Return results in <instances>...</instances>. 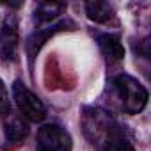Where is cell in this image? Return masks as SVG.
Listing matches in <instances>:
<instances>
[{"label":"cell","instance_id":"1","mask_svg":"<svg viewBox=\"0 0 151 151\" xmlns=\"http://www.w3.org/2000/svg\"><path fill=\"white\" fill-rule=\"evenodd\" d=\"M82 130L96 151H135L133 135L110 112L100 107H84Z\"/></svg>","mask_w":151,"mask_h":151},{"label":"cell","instance_id":"2","mask_svg":"<svg viewBox=\"0 0 151 151\" xmlns=\"http://www.w3.org/2000/svg\"><path fill=\"white\" fill-rule=\"evenodd\" d=\"M112 96L124 114H140L147 105V89L128 73H117L107 82Z\"/></svg>","mask_w":151,"mask_h":151},{"label":"cell","instance_id":"3","mask_svg":"<svg viewBox=\"0 0 151 151\" xmlns=\"http://www.w3.org/2000/svg\"><path fill=\"white\" fill-rule=\"evenodd\" d=\"M13 100L20 110V116L30 123H41L46 117V107L22 80H14L13 84Z\"/></svg>","mask_w":151,"mask_h":151},{"label":"cell","instance_id":"4","mask_svg":"<svg viewBox=\"0 0 151 151\" xmlns=\"http://www.w3.org/2000/svg\"><path fill=\"white\" fill-rule=\"evenodd\" d=\"M36 147L37 151H71L73 140L64 126L46 123L36 133Z\"/></svg>","mask_w":151,"mask_h":151},{"label":"cell","instance_id":"5","mask_svg":"<svg viewBox=\"0 0 151 151\" xmlns=\"http://www.w3.org/2000/svg\"><path fill=\"white\" fill-rule=\"evenodd\" d=\"M18 52V22L14 16H7L0 29V60L9 62L16 59Z\"/></svg>","mask_w":151,"mask_h":151},{"label":"cell","instance_id":"6","mask_svg":"<svg viewBox=\"0 0 151 151\" xmlns=\"http://www.w3.org/2000/svg\"><path fill=\"white\" fill-rule=\"evenodd\" d=\"M94 39H96L98 48H100V52L105 57L109 66H116V64L123 62L124 48H123V43H121L119 36L110 34V32H96Z\"/></svg>","mask_w":151,"mask_h":151},{"label":"cell","instance_id":"7","mask_svg":"<svg viewBox=\"0 0 151 151\" xmlns=\"http://www.w3.org/2000/svg\"><path fill=\"white\" fill-rule=\"evenodd\" d=\"M29 135V124L27 121L18 114H9L4 119V137H6V147H14L22 144Z\"/></svg>","mask_w":151,"mask_h":151},{"label":"cell","instance_id":"8","mask_svg":"<svg viewBox=\"0 0 151 151\" xmlns=\"http://www.w3.org/2000/svg\"><path fill=\"white\" fill-rule=\"evenodd\" d=\"M64 27H75V25H73L71 22H68V20H62V22H57V23H53V25H46V27H43V29H37V30L29 37V41H27V53H29L30 62L36 59L37 52H39L41 46L48 41V37L53 36V34L59 32V30H64Z\"/></svg>","mask_w":151,"mask_h":151},{"label":"cell","instance_id":"9","mask_svg":"<svg viewBox=\"0 0 151 151\" xmlns=\"http://www.w3.org/2000/svg\"><path fill=\"white\" fill-rule=\"evenodd\" d=\"M66 11V4H60V2H41L36 6V11H34V18L39 25H48V23H55V20L64 14Z\"/></svg>","mask_w":151,"mask_h":151},{"label":"cell","instance_id":"10","mask_svg":"<svg viewBox=\"0 0 151 151\" xmlns=\"http://www.w3.org/2000/svg\"><path fill=\"white\" fill-rule=\"evenodd\" d=\"M86 13H87V18L96 23H110L116 18L112 6L107 2H87Z\"/></svg>","mask_w":151,"mask_h":151},{"label":"cell","instance_id":"11","mask_svg":"<svg viewBox=\"0 0 151 151\" xmlns=\"http://www.w3.org/2000/svg\"><path fill=\"white\" fill-rule=\"evenodd\" d=\"M11 114V100H9V93L7 87L4 84V80L0 78V116H9Z\"/></svg>","mask_w":151,"mask_h":151}]
</instances>
